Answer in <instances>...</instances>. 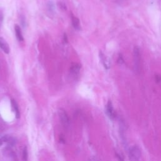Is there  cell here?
I'll return each instance as SVG.
<instances>
[{"instance_id":"cell-1","label":"cell","mask_w":161,"mask_h":161,"mask_svg":"<svg viewBox=\"0 0 161 161\" xmlns=\"http://www.w3.org/2000/svg\"><path fill=\"white\" fill-rule=\"evenodd\" d=\"M141 150L137 145L132 146L129 152V157L130 161H138L141 157Z\"/></svg>"},{"instance_id":"cell-2","label":"cell","mask_w":161,"mask_h":161,"mask_svg":"<svg viewBox=\"0 0 161 161\" xmlns=\"http://www.w3.org/2000/svg\"><path fill=\"white\" fill-rule=\"evenodd\" d=\"M133 65L135 72H139L140 68V49L138 47H135L133 49Z\"/></svg>"},{"instance_id":"cell-3","label":"cell","mask_w":161,"mask_h":161,"mask_svg":"<svg viewBox=\"0 0 161 161\" xmlns=\"http://www.w3.org/2000/svg\"><path fill=\"white\" fill-rule=\"evenodd\" d=\"M58 115L62 125H64V127L68 128L69 126V119L64 109L60 108L58 111Z\"/></svg>"},{"instance_id":"cell-4","label":"cell","mask_w":161,"mask_h":161,"mask_svg":"<svg viewBox=\"0 0 161 161\" xmlns=\"http://www.w3.org/2000/svg\"><path fill=\"white\" fill-rule=\"evenodd\" d=\"M106 113L107 116L111 120H113L115 118V111L114 110L113 104L111 101L107 103L106 106Z\"/></svg>"},{"instance_id":"cell-5","label":"cell","mask_w":161,"mask_h":161,"mask_svg":"<svg viewBox=\"0 0 161 161\" xmlns=\"http://www.w3.org/2000/svg\"><path fill=\"white\" fill-rule=\"evenodd\" d=\"M99 57L105 68L106 69H109L110 68V62L109 59L102 52H99Z\"/></svg>"},{"instance_id":"cell-6","label":"cell","mask_w":161,"mask_h":161,"mask_svg":"<svg viewBox=\"0 0 161 161\" xmlns=\"http://www.w3.org/2000/svg\"><path fill=\"white\" fill-rule=\"evenodd\" d=\"M0 48L6 54H8L10 53V47L8 43L6 42V40L2 37H0Z\"/></svg>"},{"instance_id":"cell-7","label":"cell","mask_w":161,"mask_h":161,"mask_svg":"<svg viewBox=\"0 0 161 161\" xmlns=\"http://www.w3.org/2000/svg\"><path fill=\"white\" fill-rule=\"evenodd\" d=\"M3 142H6L10 146H14L16 144V139L10 135H5L2 138Z\"/></svg>"},{"instance_id":"cell-8","label":"cell","mask_w":161,"mask_h":161,"mask_svg":"<svg viewBox=\"0 0 161 161\" xmlns=\"http://www.w3.org/2000/svg\"><path fill=\"white\" fill-rule=\"evenodd\" d=\"M11 106H12V108L13 110V111H14L15 113V115H16V118H20V111H19V108H18V104L16 102V101L15 99H12L11 100Z\"/></svg>"},{"instance_id":"cell-9","label":"cell","mask_w":161,"mask_h":161,"mask_svg":"<svg viewBox=\"0 0 161 161\" xmlns=\"http://www.w3.org/2000/svg\"><path fill=\"white\" fill-rule=\"evenodd\" d=\"M71 20H72V24L76 30H80V22L79 20L74 15L71 14Z\"/></svg>"},{"instance_id":"cell-10","label":"cell","mask_w":161,"mask_h":161,"mask_svg":"<svg viewBox=\"0 0 161 161\" xmlns=\"http://www.w3.org/2000/svg\"><path fill=\"white\" fill-rule=\"evenodd\" d=\"M15 33H16V36L17 39L20 42L23 41V36L22 35V32L21 30V29L20 28V26L17 25H16L15 26Z\"/></svg>"},{"instance_id":"cell-11","label":"cell","mask_w":161,"mask_h":161,"mask_svg":"<svg viewBox=\"0 0 161 161\" xmlns=\"http://www.w3.org/2000/svg\"><path fill=\"white\" fill-rule=\"evenodd\" d=\"M80 68H81V65L79 64H74L71 67L70 72L72 74H77L80 70Z\"/></svg>"},{"instance_id":"cell-12","label":"cell","mask_w":161,"mask_h":161,"mask_svg":"<svg viewBox=\"0 0 161 161\" xmlns=\"http://www.w3.org/2000/svg\"><path fill=\"white\" fill-rule=\"evenodd\" d=\"M22 159L24 161H26L28 159V152L26 147H25L22 152Z\"/></svg>"},{"instance_id":"cell-13","label":"cell","mask_w":161,"mask_h":161,"mask_svg":"<svg viewBox=\"0 0 161 161\" xmlns=\"http://www.w3.org/2000/svg\"><path fill=\"white\" fill-rule=\"evenodd\" d=\"M48 8L50 11H54L55 10V5L53 2H49L48 3Z\"/></svg>"},{"instance_id":"cell-14","label":"cell","mask_w":161,"mask_h":161,"mask_svg":"<svg viewBox=\"0 0 161 161\" xmlns=\"http://www.w3.org/2000/svg\"><path fill=\"white\" fill-rule=\"evenodd\" d=\"M59 6L60 7V8L62 9V10H66V9H67L65 5L62 2H59Z\"/></svg>"},{"instance_id":"cell-15","label":"cell","mask_w":161,"mask_h":161,"mask_svg":"<svg viewBox=\"0 0 161 161\" xmlns=\"http://www.w3.org/2000/svg\"><path fill=\"white\" fill-rule=\"evenodd\" d=\"M64 42H65V43H67V42H68V36H67V35L65 34V33H64Z\"/></svg>"},{"instance_id":"cell-16","label":"cell","mask_w":161,"mask_h":161,"mask_svg":"<svg viewBox=\"0 0 161 161\" xmlns=\"http://www.w3.org/2000/svg\"><path fill=\"white\" fill-rule=\"evenodd\" d=\"M3 140H2V138H0V146H1L2 144H3Z\"/></svg>"}]
</instances>
